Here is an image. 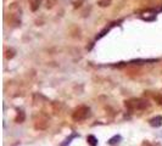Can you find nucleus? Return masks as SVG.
<instances>
[{
	"mask_svg": "<svg viewBox=\"0 0 162 146\" xmlns=\"http://www.w3.org/2000/svg\"><path fill=\"white\" fill-rule=\"evenodd\" d=\"M47 127H48L47 119H41V118H39V119L36 122V129H45Z\"/></svg>",
	"mask_w": 162,
	"mask_h": 146,
	"instance_id": "nucleus-4",
	"label": "nucleus"
},
{
	"mask_svg": "<svg viewBox=\"0 0 162 146\" xmlns=\"http://www.w3.org/2000/svg\"><path fill=\"white\" fill-rule=\"evenodd\" d=\"M161 124H162V117L161 116H157V117H155V118L150 119V125H152V127H160Z\"/></svg>",
	"mask_w": 162,
	"mask_h": 146,
	"instance_id": "nucleus-6",
	"label": "nucleus"
},
{
	"mask_svg": "<svg viewBox=\"0 0 162 146\" xmlns=\"http://www.w3.org/2000/svg\"><path fill=\"white\" fill-rule=\"evenodd\" d=\"M122 140V138L120 136V135H115V136H112L110 140H109V144L110 145H117V144H120V141Z\"/></svg>",
	"mask_w": 162,
	"mask_h": 146,
	"instance_id": "nucleus-7",
	"label": "nucleus"
},
{
	"mask_svg": "<svg viewBox=\"0 0 162 146\" xmlns=\"http://www.w3.org/2000/svg\"><path fill=\"white\" fill-rule=\"evenodd\" d=\"M55 4H56V0H47V7L48 9H51Z\"/></svg>",
	"mask_w": 162,
	"mask_h": 146,
	"instance_id": "nucleus-10",
	"label": "nucleus"
},
{
	"mask_svg": "<svg viewBox=\"0 0 162 146\" xmlns=\"http://www.w3.org/2000/svg\"><path fill=\"white\" fill-rule=\"evenodd\" d=\"M90 116V108L88 106H79L72 113V119L75 122H83Z\"/></svg>",
	"mask_w": 162,
	"mask_h": 146,
	"instance_id": "nucleus-2",
	"label": "nucleus"
},
{
	"mask_svg": "<svg viewBox=\"0 0 162 146\" xmlns=\"http://www.w3.org/2000/svg\"><path fill=\"white\" fill-rule=\"evenodd\" d=\"M126 106L132 111H143L148 108L150 104L148 100H144V99H132V100L126 101Z\"/></svg>",
	"mask_w": 162,
	"mask_h": 146,
	"instance_id": "nucleus-1",
	"label": "nucleus"
},
{
	"mask_svg": "<svg viewBox=\"0 0 162 146\" xmlns=\"http://www.w3.org/2000/svg\"><path fill=\"white\" fill-rule=\"evenodd\" d=\"M111 3V0H99L100 6H109Z\"/></svg>",
	"mask_w": 162,
	"mask_h": 146,
	"instance_id": "nucleus-9",
	"label": "nucleus"
},
{
	"mask_svg": "<svg viewBox=\"0 0 162 146\" xmlns=\"http://www.w3.org/2000/svg\"><path fill=\"white\" fill-rule=\"evenodd\" d=\"M26 119V114L22 110H18L17 111V116H16V118H15V121H16V123H23Z\"/></svg>",
	"mask_w": 162,
	"mask_h": 146,
	"instance_id": "nucleus-5",
	"label": "nucleus"
},
{
	"mask_svg": "<svg viewBox=\"0 0 162 146\" xmlns=\"http://www.w3.org/2000/svg\"><path fill=\"white\" fill-rule=\"evenodd\" d=\"M13 52H15L13 50H9V51H6V55H5V56H6V58H12V57H13V55H15Z\"/></svg>",
	"mask_w": 162,
	"mask_h": 146,
	"instance_id": "nucleus-11",
	"label": "nucleus"
},
{
	"mask_svg": "<svg viewBox=\"0 0 162 146\" xmlns=\"http://www.w3.org/2000/svg\"><path fill=\"white\" fill-rule=\"evenodd\" d=\"M28 3H29V9L33 12H36L41 4V0H28Z\"/></svg>",
	"mask_w": 162,
	"mask_h": 146,
	"instance_id": "nucleus-3",
	"label": "nucleus"
},
{
	"mask_svg": "<svg viewBox=\"0 0 162 146\" xmlns=\"http://www.w3.org/2000/svg\"><path fill=\"white\" fill-rule=\"evenodd\" d=\"M87 141H88V144H89L90 146H96L98 145V139L94 135H88Z\"/></svg>",
	"mask_w": 162,
	"mask_h": 146,
	"instance_id": "nucleus-8",
	"label": "nucleus"
},
{
	"mask_svg": "<svg viewBox=\"0 0 162 146\" xmlns=\"http://www.w3.org/2000/svg\"><path fill=\"white\" fill-rule=\"evenodd\" d=\"M75 136H76V135H72V136H70V138L66 140V142H65V144H62L61 146H66L67 144H70V142H71V140H72V138H75Z\"/></svg>",
	"mask_w": 162,
	"mask_h": 146,
	"instance_id": "nucleus-12",
	"label": "nucleus"
}]
</instances>
